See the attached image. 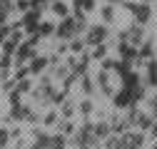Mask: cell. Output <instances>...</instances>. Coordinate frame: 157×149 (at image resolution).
<instances>
[{"mask_svg":"<svg viewBox=\"0 0 157 149\" xmlns=\"http://www.w3.org/2000/svg\"><path fill=\"white\" fill-rule=\"evenodd\" d=\"M72 144H75V147H80V149H87L90 144H97V137H95V124L85 122V124H82V127L75 132Z\"/></svg>","mask_w":157,"mask_h":149,"instance_id":"6da1fadb","label":"cell"},{"mask_svg":"<svg viewBox=\"0 0 157 149\" xmlns=\"http://www.w3.org/2000/svg\"><path fill=\"white\" fill-rule=\"evenodd\" d=\"M35 45H37V35H33V37H30V40H28L25 45H20V47H17V55H15L17 65H23L25 60H33V57H35V50H33Z\"/></svg>","mask_w":157,"mask_h":149,"instance_id":"7a4b0ae2","label":"cell"},{"mask_svg":"<svg viewBox=\"0 0 157 149\" xmlns=\"http://www.w3.org/2000/svg\"><path fill=\"white\" fill-rule=\"evenodd\" d=\"M145 144V134L142 132H130L120 137V149H140Z\"/></svg>","mask_w":157,"mask_h":149,"instance_id":"3957f363","label":"cell"},{"mask_svg":"<svg viewBox=\"0 0 157 149\" xmlns=\"http://www.w3.org/2000/svg\"><path fill=\"white\" fill-rule=\"evenodd\" d=\"M105 37H107V27H105V25H95V27H90V32H87L85 45H92V47L105 45Z\"/></svg>","mask_w":157,"mask_h":149,"instance_id":"277c9868","label":"cell"},{"mask_svg":"<svg viewBox=\"0 0 157 149\" xmlns=\"http://www.w3.org/2000/svg\"><path fill=\"white\" fill-rule=\"evenodd\" d=\"M75 32H77V20H72V17H65L60 23V27H57V37L60 40H70Z\"/></svg>","mask_w":157,"mask_h":149,"instance_id":"5b68a950","label":"cell"},{"mask_svg":"<svg viewBox=\"0 0 157 149\" xmlns=\"http://www.w3.org/2000/svg\"><path fill=\"white\" fill-rule=\"evenodd\" d=\"M117 52H120V57L125 60V62H135V60H140V52H137V47L135 45H130V42H120L117 45Z\"/></svg>","mask_w":157,"mask_h":149,"instance_id":"8992f818","label":"cell"},{"mask_svg":"<svg viewBox=\"0 0 157 149\" xmlns=\"http://www.w3.org/2000/svg\"><path fill=\"white\" fill-rule=\"evenodd\" d=\"M127 10H130V13H132V15L137 17V25H145V23L150 20V15H152V13H150V8H147L145 3H142V5H135V3H127Z\"/></svg>","mask_w":157,"mask_h":149,"instance_id":"52a82bcc","label":"cell"},{"mask_svg":"<svg viewBox=\"0 0 157 149\" xmlns=\"http://www.w3.org/2000/svg\"><path fill=\"white\" fill-rule=\"evenodd\" d=\"M97 87H100V92H102V95H107V97H115L112 85H110V77H107V72H105V70H102V72H97Z\"/></svg>","mask_w":157,"mask_h":149,"instance_id":"ba28073f","label":"cell"},{"mask_svg":"<svg viewBox=\"0 0 157 149\" xmlns=\"http://www.w3.org/2000/svg\"><path fill=\"white\" fill-rule=\"evenodd\" d=\"M28 112H30V107H25V104H10V119H28Z\"/></svg>","mask_w":157,"mask_h":149,"instance_id":"9c48e42d","label":"cell"},{"mask_svg":"<svg viewBox=\"0 0 157 149\" xmlns=\"http://www.w3.org/2000/svg\"><path fill=\"white\" fill-rule=\"evenodd\" d=\"M147 85L157 87V57H152L147 62Z\"/></svg>","mask_w":157,"mask_h":149,"instance_id":"30bf717a","label":"cell"},{"mask_svg":"<svg viewBox=\"0 0 157 149\" xmlns=\"http://www.w3.org/2000/svg\"><path fill=\"white\" fill-rule=\"evenodd\" d=\"M110 132H112V127H110L107 122H97V124H95V137H97V139H107Z\"/></svg>","mask_w":157,"mask_h":149,"instance_id":"8fae6325","label":"cell"},{"mask_svg":"<svg viewBox=\"0 0 157 149\" xmlns=\"http://www.w3.org/2000/svg\"><path fill=\"white\" fill-rule=\"evenodd\" d=\"M45 67H48V57H33V60H30V72H33V74L43 72Z\"/></svg>","mask_w":157,"mask_h":149,"instance_id":"7c38bea8","label":"cell"},{"mask_svg":"<svg viewBox=\"0 0 157 149\" xmlns=\"http://www.w3.org/2000/svg\"><path fill=\"white\" fill-rule=\"evenodd\" d=\"M135 124L140 129H152V114H142V112H140V114L135 117Z\"/></svg>","mask_w":157,"mask_h":149,"instance_id":"4fadbf2b","label":"cell"},{"mask_svg":"<svg viewBox=\"0 0 157 149\" xmlns=\"http://www.w3.org/2000/svg\"><path fill=\"white\" fill-rule=\"evenodd\" d=\"M52 74H55L57 80H63V82H65V80L70 77V72H67V65H60V62H57V65L52 67Z\"/></svg>","mask_w":157,"mask_h":149,"instance_id":"5bb4252c","label":"cell"},{"mask_svg":"<svg viewBox=\"0 0 157 149\" xmlns=\"http://www.w3.org/2000/svg\"><path fill=\"white\" fill-rule=\"evenodd\" d=\"M115 72L120 74V77L125 80L127 74H130V62H125V60H120V62H115Z\"/></svg>","mask_w":157,"mask_h":149,"instance_id":"9a60e30c","label":"cell"},{"mask_svg":"<svg viewBox=\"0 0 157 149\" xmlns=\"http://www.w3.org/2000/svg\"><path fill=\"white\" fill-rule=\"evenodd\" d=\"M35 144H37V147H43V149H48V147H50V137L35 129Z\"/></svg>","mask_w":157,"mask_h":149,"instance_id":"2e32d148","label":"cell"},{"mask_svg":"<svg viewBox=\"0 0 157 149\" xmlns=\"http://www.w3.org/2000/svg\"><path fill=\"white\" fill-rule=\"evenodd\" d=\"M48 149H65V134L50 137V147H48Z\"/></svg>","mask_w":157,"mask_h":149,"instance_id":"e0dca14e","label":"cell"},{"mask_svg":"<svg viewBox=\"0 0 157 149\" xmlns=\"http://www.w3.org/2000/svg\"><path fill=\"white\" fill-rule=\"evenodd\" d=\"M95 8V0H75V10H92Z\"/></svg>","mask_w":157,"mask_h":149,"instance_id":"ac0fdd59","label":"cell"},{"mask_svg":"<svg viewBox=\"0 0 157 149\" xmlns=\"http://www.w3.org/2000/svg\"><path fill=\"white\" fill-rule=\"evenodd\" d=\"M137 52H140V60H142V57H150V60H152V42H150V40L142 42V47L137 50Z\"/></svg>","mask_w":157,"mask_h":149,"instance_id":"d6986e66","label":"cell"},{"mask_svg":"<svg viewBox=\"0 0 157 149\" xmlns=\"http://www.w3.org/2000/svg\"><path fill=\"white\" fill-rule=\"evenodd\" d=\"M105 55H107V45H97V47L92 50V57H95V60H105Z\"/></svg>","mask_w":157,"mask_h":149,"instance_id":"ffe728a7","label":"cell"},{"mask_svg":"<svg viewBox=\"0 0 157 149\" xmlns=\"http://www.w3.org/2000/svg\"><path fill=\"white\" fill-rule=\"evenodd\" d=\"M80 87H82V92H85V95H92V92H95V85H92V80H90V77H82Z\"/></svg>","mask_w":157,"mask_h":149,"instance_id":"44dd1931","label":"cell"},{"mask_svg":"<svg viewBox=\"0 0 157 149\" xmlns=\"http://www.w3.org/2000/svg\"><path fill=\"white\" fill-rule=\"evenodd\" d=\"M102 20H105V23H112V20H115V10H112V5H105V8H102Z\"/></svg>","mask_w":157,"mask_h":149,"instance_id":"7402d4cb","label":"cell"},{"mask_svg":"<svg viewBox=\"0 0 157 149\" xmlns=\"http://www.w3.org/2000/svg\"><path fill=\"white\" fill-rule=\"evenodd\" d=\"M15 89L20 92V95H23V92H30V89H33V87H30V80H20V82L15 85Z\"/></svg>","mask_w":157,"mask_h":149,"instance_id":"603a6c76","label":"cell"},{"mask_svg":"<svg viewBox=\"0 0 157 149\" xmlns=\"http://www.w3.org/2000/svg\"><path fill=\"white\" fill-rule=\"evenodd\" d=\"M55 32V27L50 25V23H40V30H37V35H52Z\"/></svg>","mask_w":157,"mask_h":149,"instance_id":"cb8c5ba5","label":"cell"},{"mask_svg":"<svg viewBox=\"0 0 157 149\" xmlns=\"http://www.w3.org/2000/svg\"><path fill=\"white\" fill-rule=\"evenodd\" d=\"M52 10L60 15V17H67V8H65V3H55V5H52Z\"/></svg>","mask_w":157,"mask_h":149,"instance_id":"d4e9b609","label":"cell"},{"mask_svg":"<svg viewBox=\"0 0 157 149\" xmlns=\"http://www.w3.org/2000/svg\"><path fill=\"white\" fill-rule=\"evenodd\" d=\"M8 13H10V5H0V25H5Z\"/></svg>","mask_w":157,"mask_h":149,"instance_id":"484cf974","label":"cell"},{"mask_svg":"<svg viewBox=\"0 0 157 149\" xmlns=\"http://www.w3.org/2000/svg\"><path fill=\"white\" fill-rule=\"evenodd\" d=\"M80 112H82V114L87 117L90 112H92V102H90V100H85V102H80Z\"/></svg>","mask_w":157,"mask_h":149,"instance_id":"4316f807","label":"cell"},{"mask_svg":"<svg viewBox=\"0 0 157 149\" xmlns=\"http://www.w3.org/2000/svg\"><path fill=\"white\" fill-rule=\"evenodd\" d=\"M82 45H85L82 40H72V42H70V50L77 55V52H82Z\"/></svg>","mask_w":157,"mask_h":149,"instance_id":"83f0119b","label":"cell"},{"mask_svg":"<svg viewBox=\"0 0 157 149\" xmlns=\"http://www.w3.org/2000/svg\"><path fill=\"white\" fill-rule=\"evenodd\" d=\"M8 139H10V132L0 127V147H5V144H8Z\"/></svg>","mask_w":157,"mask_h":149,"instance_id":"f1b7e54d","label":"cell"},{"mask_svg":"<svg viewBox=\"0 0 157 149\" xmlns=\"http://www.w3.org/2000/svg\"><path fill=\"white\" fill-rule=\"evenodd\" d=\"M8 32H10V27H8V25H0V45L8 40Z\"/></svg>","mask_w":157,"mask_h":149,"instance_id":"f546056e","label":"cell"},{"mask_svg":"<svg viewBox=\"0 0 157 149\" xmlns=\"http://www.w3.org/2000/svg\"><path fill=\"white\" fill-rule=\"evenodd\" d=\"M150 114H152V117H157V95L150 100Z\"/></svg>","mask_w":157,"mask_h":149,"instance_id":"4dcf8cb0","label":"cell"},{"mask_svg":"<svg viewBox=\"0 0 157 149\" xmlns=\"http://www.w3.org/2000/svg\"><path fill=\"white\" fill-rule=\"evenodd\" d=\"M55 119H57V114H55V112H50V114H48V117H45V124H52V122H55Z\"/></svg>","mask_w":157,"mask_h":149,"instance_id":"1f68e13d","label":"cell"},{"mask_svg":"<svg viewBox=\"0 0 157 149\" xmlns=\"http://www.w3.org/2000/svg\"><path fill=\"white\" fill-rule=\"evenodd\" d=\"M63 112H65V114L70 117V114H72V112H75V107H72V104H65V107H63Z\"/></svg>","mask_w":157,"mask_h":149,"instance_id":"d6a6232c","label":"cell"},{"mask_svg":"<svg viewBox=\"0 0 157 149\" xmlns=\"http://www.w3.org/2000/svg\"><path fill=\"white\" fill-rule=\"evenodd\" d=\"M63 132H65V134H70V132H72V122H65V127H63Z\"/></svg>","mask_w":157,"mask_h":149,"instance_id":"836d02e7","label":"cell"},{"mask_svg":"<svg viewBox=\"0 0 157 149\" xmlns=\"http://www.w3.org/2000/svg\"><path fill=\"white\" fill-rule=\"evenodd\" d=\"M150 132H152V137L157 139V122H152V129H150Z\"/></svg>","mask_w":157,"mask_h":149,"instance_id":"e575fe53","label":"cell"},{"mask_svg":"<svg viewBox=\"0 0 157 149\" xmlns=\"http://www.w3.org/2000/svg\"><path fill=\"white\" fill-rule=\"evenodd\" d=\"M33 149H43V147H37V144H33Z\"/></svg>","mask_w":157,"mask_h":149,"instance_id":"d590c367","label":"cell"},{"mask_svg":"<svg viewBox=\"0 0 157 149\" xmlns=\"http://www.w3.org/2000/svg\"><path fill=\"white\" fill-rule=\"evenodd\" d=\"M110 3H120V0H110Z\"/></svg>","mask_w":157,"mask_h":149,"instance_id":"8d00e7d4","label":"cell"},{"mask_svg":"<svg viewBox=\"0 0 157 149\" xmlns=\"http://www.w3.org/2000/svg\"><path fill=\"white\" fill-rule=\"evenodd\" d=\"M152 149H157V144H155V147H152Z\"/></svg>","mask_w":157,"mask_h":149,"instance_id":"74e56055","label":"cell"},{"mask_svg":"<svg viewBox=\"0 0 157 149\" xmlns=\"http://www.w3.org/2000/svg\"><path fill=\"white\" fill-rule=\"evenodd\" d=\"M145 3H150V0H145Z\"/></svg>","mask_w":157,"mask_h":149,"instance_id":"f35d334b","label":"cell"}]
</instances>
